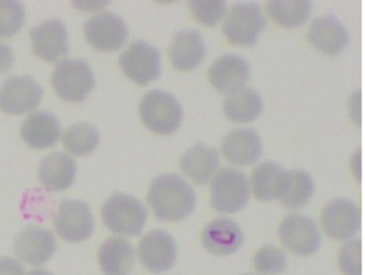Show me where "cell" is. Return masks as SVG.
<instances>
[{
  "label": "cell",
  "instance_id": "obj_7",
  "mask_svg": "<svg viewBox=\"0 0 365 275\" xmlns=\"http://www.w3.org/2000/svg\"><path fill=\"white\" fill-rule=\"evenodd\" d=\"M160 52L144 41H134L119 57L123 74L140 85L156 81L162 71Z\"/></svg>",
  "mask_w": 365,
  "mask_h": 275
},
{
  "label": "cell",
  "instance_id": "obj_28",
  "mask_svg": "<svg viewBox=\"0 0 365 275\" xmlns=\"http://www.w3.org/2000/svg\"><path fill=\"white\" fill-rule=\"evenodd\" d=\"M100 142V134L89 123H76L63 133L65 148L74 156H87L93 152Z\"/></svg>",
  "mask_w": 365,
  "mask_h": 275
},
{
  "label": "cell",
  "instance_id": "obj_33",
  "mask_svg": "<svg viewBox=\"0 0 365 275\" xmlns=\"http://www.w3.org/2000/svg\"><path fill=\"white\" fill-rule=\"evenodd\" d=\"M339 266L344 275H362L361 240L346 242L339 252Z\"/></svg>",
  "mask_w": 365,
  "mask_h": 275
},
{
  "label": "cell",
  "instance_id": "obj_36",
  "mask_svg": "<svg viewBox=\"0 0 365 275\" xmlns=\"http://www.w3.org/2000/svg\"><path fill=\"white\" fill-rule=\"evenodd\" d=\"M26 275H53L48 271L43 270V269H36V270L30 271Z\"/></svg>",
  "mask_w": 365,
  "mask_h": 275
},
{
  "label": "cell",
  "instance_id": "obj_29",
  "mask_svg": "<svg viewBox=\"0 0 365 275\" xmlns=\"http://www.w3.org/2000/svg\"><path fill=\"white\" fill-rule=\"evenodd\" d=\"M315 185L311 175L303 170L289 171L287 190L280 201L287 209H301L313 197Z\"/></svg>",
  "mask_w": 365,
  "mask_h": 275
},
{
  "label": "cell",
  "instance_id": "obj_1",
  "mask_svg": "<svg viewBox=\"0 0 365 275\" xmlns=\"http://www.w3.org/2000/svg\"><path fill=\"white\" fill-rule=\"evenodd\" d=\"M148 202L159 221L181 222L195 211L197 195L185 179L168 173L153 180Z\"/></svg>",
  "mask_w": 365,
  "mask_h": 275
},
{
  "label": "cell",
  "instance_id": "obj_14",
  "mask_svg": "<svg viewBox=\"0 0 365 275\" xmlns=\"http://www.w3.org/2000/svg\"><path fill=\"white\" fill-rule=\"evenodd\" d=\"M56 244V238L50 229L28 226L14 239V254L30 266H40L55 254Z\"/></svg>",
  "mask_w": 365,
  "mask_h": 275
},
{
  "label": "cell",
  "instance_id": "obj_6",
  "mask_svg": "<svg viewBox=\"0 0 365 275\" xmlns=\"http://www.w3.org/2000/svg\"><path fill=\"white\" fill-rule=\"evenodd\" d=\"M250 201V182L237 169L223 168L211 185L212 207L221 213H236Z\"/></svg>",
  "mask_w": 365,
  "mask_h": 275
},
{
  "label": "cell",
  "instance_id": "obj_25",
  "mask_svg": "<svg viewBox=\"0 0 365 275\" xmlns=\"http://www.w3.org/2000/svg\"><path fill=\"white\" fill-rule=\"evenodd\" d=\"M289 171L274 162L259 165L252 175V189L259 201L281 199L287 190Z\"/></svg>",
  "mask_w": 365,
  "mask_h": 275
},
{
  "label": "cell",
  "instance_id": "obj_23",
  "mask_svg": "<svg viewBox=\"0 0 365 275\" xmlns=\"http://www.w3.org/2000/svg\"><path fill=\"white\" fill-rule=\"evenodd\" d=\"M105 275H126L135 264V249L126 238L110 237L98 252Z\"/></svg>",
  "mask_w": 365,
  "mask_h": 275
},
{
  "label": "cell",
  "instance_id": "obj_27",
  "mask_svg": "<svg viewBox=\"0 0 365 275\" xmlns=\"http://www.w3.org/2000/svg\"><path fill=\"white\" fill-rule=\"evenodd\" d=\"M269 16L279 26L284 28H297L309 20L312 14L309 1H269L267 4Z\"/></svg>",
  "mask_w": 365,
  "mask_h": 275
},
{
  "label": "cell",
  "instance_id": "obj_17",
  "mask_svg": "<svg viewBox=\"0 0 365 275\" xmlns=\"http://www.w3.org/2000/svg\"><path fill=\"white\" fill-rule=\"evenodd\" d=\"M250 65L240 55L225 54L210 66L211 85L220 93L230 95L244 88L250 78Z\"/></svg>",
  "mask_w": 365,
  "mask_h": 275
},
{
  "label": "cell",
  "instance_id": "obj_10",
  "mask_svg": "<svg viewBox=\"0 0 365 275\" xmlns=\"http://www.w3.org/2000/svg\"><path fill=\"white\" fill-rule=\"evenodd\" d=\"M42 98V87L31 76H10L0 88V110L21 115L36 109Z\"/></svg>",
  "mask_w": 365,
  "mask_h": 275
},
{
  "label": "cell",
  "instance_id": "obj_4",
  "mask_svg": "<svg viewBox=\"0 0 365 275\" xmlns=\"http://www.w3.org/2000/svg\"><path fill=\"white\" fill-rule=\"evenodd\" d=\"M52 85L61 99L68 103H83L96 85L91 65L85 60L69 58L55 67Z\"/></svg>",
  "mask_w": 365,
  "mask_h": 275
},
{
  "label": "cell",
  "instance_id": "obj_2",
  "mask_svg": "<svg viewBox=\"0 0 365 275\" xmlns=\"http://www.w3.org/2000/svg\"><path fill=\"white\" fill-rule=\"evenodd\" d=\"M140 114L148 130L158 135H170L180 128L183 110L177 98L164 90L148 91L143 97Z\"/></svg>",
  "mask_w": 365,
  "mask_h": 275
},
{
  "label": "cell",
  "instance_id": "obj_9",
  "mask_svg": "<svg viewBox=\"0 0 365 275\" xmlns=\"http://www.w3.org/2000/svg\"><path fill=\"white\" fill-rule=\"evenodd\" d=\"M279 237L285 247L297 256H312L320 247L322 237L317 224L303 214H289L279 228Z\"/></svg>",
  "mask_w": 365,
  "mask_h": 275
},
{
  "label": "cell",
  "instance_id": "obj_16",
  "mask_svg": "<svg viewBox=\"0 0 365 275\" xmlns=\"http://www.w3.org/2000/svg\"><path fill=\"white\" fill-rule=\"evenodd\" d=\"M244 244L240 226L227 217L212 219L202 233V244L214 256H227L235 254Z\"/></svg>",
  "mask_w": 365,
  "mask_h": 275
},
{
  "label": "cell",
  "instance_id": "obj_12",
  "mask_svg": "<svg viewBox=\"0 0 365 275\" xmlns=\"http://www.w3.org/2000/svg\"><path fill=\"white\" fill-rule=\"evenodd\" d=\"M322 226L330 238L351 239L361 228L360 207L350 199H332L323 209Z\"/></svg>",
  "mask_w": 365,
  "mask_h": 275
},
{
  "label": "cell",
  "instance_id": "obj_19",
  "mask_svg": "<svg viewBox=\"0 0 365 275\" xmlns=\"http://www.w3.org/2000/svg\"><path fill=\"white\" fill-rule=\"evenodd\" d=\"M222 152L226 160L237 166H248L262 154L260 136L252 128H236L224 138Z\"/></svg>",
  "mask_w": 365,
  "mask_h": 275
},
{
  "label": "cell",
  "instance_id": "obj_24",
  "mask_svg": "<svg viewBox=\"0 0 365 275\" xmlns=\"http://www.w3.org/2000/svg\"><path fill=\"white\" fill-rule=\"evenodd\" d=\"M220 165V155L215 148L197 142L180 159V168L185 176L197 185H205L214 177Z\"/></svg>",
  "mask_w": 365,
  "mask_h": 275
},
{
  "label": "cell",
  "instance_id": "obj_32",
  "mask_svg": "<svg viewBox=\"0 0 365 275\" xmlns=\"http://www.w3.org/2000/svg\"><path fill=\"white\" fill-rule=\"evenodd\" d=\"M190 11L195 19L207 26H214L225 17L227 6L224 1H190Z\"/></svg>",
  "mask_w": 365,
  "mask_h": 275
},
{
  "label": "cell",
  "instance_id": "obj_11",
  "mask_svg": "<svg viewBox=\"0 0 365 275\" xmlns=\"http://www.w3.org/2000/svg\"><path fill=\"white\" fill-rule=\"evenodd\" d=\"M86 40L100 52H114L124 46L128 31L123 20L112 12L97 14L83 26Z\"/></svg>",
  "mask_w": 365,
  "mask_h": 275
},
{
  "label": "cell",
  "instance_id": "obj_22",
  "mask_svg": "<svg viewBox=\"0 0 365 275\" xmlns=\"http://www.w3.org/2000/svg\"><path fill=\"white\" fill-rule=\"evenodd\" d=\"M77 164L64 152H53L43 159L38 168V179L48 191H64L76 178Z\"/></svg>",
  "mask_w": 365,
  "mask_h": 275
},
{
  "label": "cell",
  "instance_id": "obj_15",
  "mask_svg": "<svg viewBox=\"0 0 365 275\" xmlns=\"http://www.w3.org/2000/svg\"><path fill=\"white\" fill-rule=\"evenodd\" d=\"M32 50L42 60L54 63L69 53L68 34L60 20L51 19L30 31Z\"/></svg>",
  "mask_w": 365,
  "mask_h": 275
},
{
  "label": "cell",
  "instance_id": "obj_13",
  "mask_svg": "<svg viewBox=\"0 0 365 275\" xmlns=\"http://www.w3.org/2000/svg\"><path fill=\"white\" fill-rule=\"evenodd\" d=\"M177 254L176 240L162 229H155L145 235L138 246L140 262L152 273L170 270L176 264Z\"/></svg>",
  "mask_w": 365,
  "mask_h": 275
},
{
  "label": "cell",
  "instance_id": "obj_35",
  "mask_svg": "<svg viewBox=\"0 0 365 275\" xmlns=\"http://www.w3.org/2000/svg\"><path fill=\"white\" fill-rule=\"evenodd\" d=\"M14 62V55L10 46L0 42V74L10 71Z\"/></svg>",
  "mask_w": 365,
  "mask_h": 275
},
{
  "label": "cell",
  "instance_id": "obj_31",
  "mask_svg": "<svg viewBox=\"0 0 365 275\" xmlns=\"http://www.w3.org/2000/svg\"><path fill=\"white\" fill-rule=\"evenodd\" d=\"M254 266L260 274L279 275L287 269V256L274 246H264L255 254Z\"/></svg>",
  "mask_w": 365,
  "mask_h": 275
},
{
  "label": "cell",
  "instance_id": "obj_30",
  "mask_svg": "<svg viewBox=\"0 0 365 275\" xmlns=\"http://www.w3.org/2000/svg\"><path fill=\"white\" fill-rule=\"evenodd\" d=\"M26 21V10L18 1H0V38L17 34Z\"/></svg>",
  "mask_w": 365,
  "mask_h": 275
},
{
  "label": "cell",
  "instance_id": "obj_37",
  "mask_svg": "<svg viewBox=\"0 0 365 275\" xmlns=\"http://www.w3.org/2000/svg\"><path fill=\"white\" fill-rule=\"evenodd\" d=\"M244 275H255V274H244Z\"/></svg>",
  "mask_w": 365,
  "mask_h": 275
},
{
  "label": "cell",
  "instance_id": "obj_8",
  "mask_svg": "<svg viewBox=\"0 0 365 275\" xmlns=\"http://www.w3.org/2000/svg\"><path fill=\"white\" fill-rule=\"evenodd\" d=\"M55 228L62 239L81 242L89 239L95 230V219L87 203L63 199L54 219Z\"/></svg>",
  "mask_w": 365,
  "mask_h": 275
},
{
  "label": "cell",
  "instance_id": "obj_26",
  "mask_svg": "<svg viewBox=\"0 0 365 275\" xmlns=\"http://www.w3.org/2000/svg\"><path fill=\"white\" fill-rule=\"evenodd\" d=\"M223 109L230 121L248 123L260 115L264 109V101L256 90L244 87L225 98Z\"/></svg>",
  "mask_w": 365,
  "mask_h": 275
},
{
  "label": "cell",
  "instance_id": "obj_21",
  "mask_svg": "<svg viewBox=\"0 0 365 275\" xmlns=\"http://www.w3.org/2000/svg\"><path fill=\"white\" fill-rule=\"evenodd\" d=\"M20 133L30 147L44 150L53 147L60 140L61 124L51 112L36 111L24 120Z\"/></svg>",
  "mask_w": 365,
  "mask_h": 275
},
{
  "label": "cell",
  "instance_id": "obj_5",
  "mask_svg": "<svg viewBox=\"0 0 365 275\" xmlns=\"http://www.w3.org/2000/svg\"><path fill=\"white\" fill-rule=\"evenodd\" d=\"M266 28V19L259 5L237 3L226 14L223 33L234 46H252Z\"/></svg>",
  "mask_w": 365,
  "mask_h": 275
},
{
  "label": "cell",
  "instance_id": "obj_3",
  "mask_svg": "<svg viewBox=\"0 0 365 275\" xmlns=\"http://www.w3.org/2000/svg\"><path fill=\"white\" fill-rule=\"evenodd\" d=\"M102 221L113 233L140 236L148 219L146 207L130 195L115 193L101 209Z\"/></svg>",
  "mask_w": 365,
  "mask_h": 275
},
{
  "label": "cell",
  "instance_id": "obj_34",
  "mask_svg": "<svg viewBox=\"0 0 365 275\" xmlns=\"http://www.w3.org/2000/svg\"><path fill=\"white\" fill-rule=\"evenodd\" d=\"M0 275H26V270L17 260L4 256L0 258Z\"/></svg>",
  "mask_w": 365,
  "mask_h": 275
},
{
  "label": "cell",
  "instance_id": "obj_18",
  "mask_svg": "<svg viewBox=\"0 0 365 275\" xmlns=\"http://www.w3.org/2000/svg\"><path fill=\"white\" fill-rule=\"evenodd\" d=\"M307 40L312 46L329 56H336L348 46L349 32L334 16H323L312 22L307 32Z\"/></svg>",
  "mask_w": 365,
  "mask_h": 275
},
{
  "label": "cell",
  "instance_id": "obj_20",
  "mask_svg": "<svg viewBox=\"0 0 365 275\" xmlns=\"http://www.w3.org/2000/svg\"><path fill=\"white\" fill-rule=\"evenodd\" d=\"M207 46L197 30H182L173 36L169 46V56L175 68L192 71L203 62Z\"/></svg>",
  "mask_w": 365,
  "mask_h": 275
}]
</instances>
